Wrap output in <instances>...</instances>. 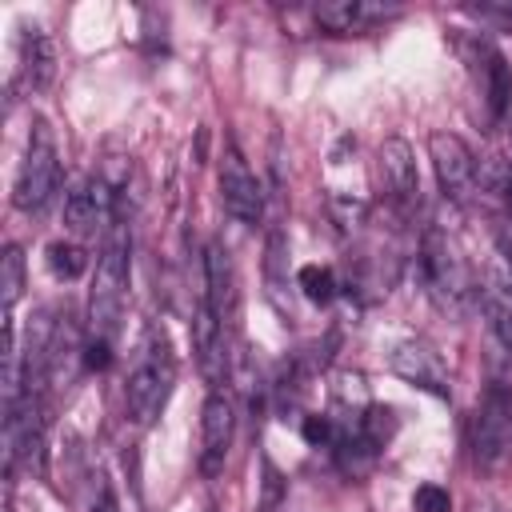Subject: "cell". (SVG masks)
I'll return each mask as SVG.
<instances>
[{
    "label": "cell",
    "mask_w": 512,
    "mask_h": 512,
    "mask_svg": "<svg viewBox=\"0 0 512 512\" xmlns=\"http://www.w3.org/2000/svg\"><path fill=\"white\" fill-rule=\"evenodd\" d=\"M172 384H176L172 344H168V336H164L160 324H148L144 336H140V344H136L128 380H124V412H128V420L136 428L156 424V416L164 412V404L172 396Z\"/></svg>",
    "instance_id": "6da1fadb"
},
{
    "label": "cell",
    "mask_w": 512,
    "mask_h": 512,
    "mask_svg": "<svg viewBox=\"0 0 512 512\" xmlns=\"http://www.w3.org/2000/svg\"><path fill=\"white\" fill-rule=\"evenodd\" d=\"M128 248H132V228L120 208L116 220L108 224L104 248L96 256V276H92V292H88V336L112 340L120 328L124 300H128Z\"/></svg>",
    "instance_id": "7a4b0ae2"
},
{
    "label": "cell",
    "mask_w": 512,
    "mask_h": 512,
    "mask_svg": "<svg viewBox=\"0 0 512 512\" xmlns=\"http://www.w3.org/2000/svg\"><path fill=\"white\" fill-rule=\"evenodd\" d=\"M420 280H424V292L432 296V304L448 316H460L476 288H472V272H468V260L460 256L456 240L440 228H424V240H420Z\"/></svg>",
    "instance_id": "3957f363"
},
{
    "label": "cell",
    "mask_w": 512,
    "mask_h": 512,
    "mask_svg": "<svg viewBox=\"0 0 512 512\" xmlns=\"http://www.w3.org/2000/svg\"><path fill=\"white\" fill-rule=\"evenodd\" d=\"M60 192V152H56V136L44 120L32 124L28 132V148L16 172V188H12V204L20 212H44L52 204V196Z\"/></svg>",
    "instance_id": "277c9868"
},
{
    "label": "cell",
    "mask_w": 512,
    "mask_h": 512,
    "mask_svg": "<svg viewBox=\"0 0 512 512\" xmlns=\"http://www.w3.org/2000/svg\"><path fill=\"white\" fill-rule=\"evenodd\" d=\"M468 448H472V460L476 468L484 472H496L512 460V396L492 384L476 412H472V428H468Z\"/></svg>",
    "instance_id": "5b68a950"
},
{
    "label": "cell",
    "mask_w": 512,
    "mask_h": 512,
    "mask_svg": "<svg viewBox=\"0 0 512 512\" xmlns=\"http://www.w3.org/2000/svg\"><path fill=\"white\" fill-rule=\"evenodd\" d=\"M428 156H432L436 184H440L444 200L468 204L472 192H476V156H472V148H468L456 132H432Z\"/></svg>",
    "instance_id": "8992f818"
},
{
    "label": "cell",
    "mask_w": 512,
    "mask_h": 512,
    "mask_svg": "<svg viewBox=\"0 0 512 512\" xmlns=\"http://www.w3.org/2000/svg\"><path fill=\"white\" fill-rule=\"evenodd\" d=\"M220 204L236 224L252 228V224L264 220V188L252 176V168H248V160L240 156L236 144H228L224 156H220Z\"/></svg>",
    "instance_id": "52a82bcc"
},
{
    "label": "cell",
    "mask_w": 512,
    "mask_h": 512,
    "mask_svg": "<svg viewBox=\"0 0 512 512\" xmlns=\"http://www.w3.org/2000/svg\"><path fill=\"white\" fill-rule=\"evenodd\" d=\"M232 436H236L232 400H228L224 392H208V400H204V408H200V460H196L204 480H216V476L224 472Z\"/></svg>",
    "instance_id": "ba28073f"
},
{
    "label": "cell",
    "mask_w": 512,
    "mask_h": 512,
    "mask_svg": "<svg viewBox=\"0 0 512 512\" xmlns=\"http://www.w3.org/2000/svg\"><path fill=\"white\" fill-rule=\"evenodd\" d=\"M380 180H384V192H388L392 208L400 216H412L416 204H420V176H416V160H412L408 140L388 136L380 144Z\"/></svg>",
    "instance_id": "9c48e42d"
},
{
    "label": "cell",
    "mask_w": 512,
    "mask_h": 512,
    "mask_svg": "<svg viewBox=\"0 0 512 512\" xmlns=\"http://www.w3.org/2000/svg\"><path fill=\"white\" fill-rule=\"evenodd\" d=\"M204 296L228 328L236 316V272H232V256L220 240H208V248H204Z\"/></svg>",
    "instance_id": "30bf717a"
},
{
    "label": "cell",
    "mask_w": 512,
    "mask_h": 512,
    "mask_svg": "<svg viewBox=\"0 0 512 512\" xmlns=\"http://www.w3.org/2000/svg\"><path fill=\"white\" fill-rule=\"evenodd\" d=\"M472 72L480 76V88H484V100H488V112L492 120H504L508 108H512V68L508 60L492 48V44H476V56H472Z\"/></svg>",
    "instance_id": "8fae6325"
},
{
    "label": "cell",
    "mask_w": 512,
    "mask_h": 512,
    "mask_svg": "<svg viewBox=\"0 0 512 512\" xmlns=\"http://www.w3.org/2000/svg\"><path fill=\"white\" fill-rule=\"evenodd\" d=\"M392 368H396L404 380H412L416 388H424V392H432V396H448V376H444V364H440V356H436L432 348L408 340V344H400V348L392 352Z\"/></svg>",
    "instance_id": "7c38bea8"
},
{
    "label": "cell",
    "mask_w": 512,
    "mask_h": 512,
    "mask_svg": "<svg viewBox=\"0 0 512 512\" xmlns=\"http://www.w3.org/2000/svg\"><path fill=\"white\" fill-rule=\"evenodd\" d=\"M312 16L320 28L348 36V32H368L372 24L396 16V8H380V4H364V0H332V4H320Z\"/></svg>",
    "instance_id": "4fadbf2b"
},
{
    "label": "cell",
    "mask_w": 512,
    "mask_h": 512,
    "mask_svg": "<svg viewBox=\"0 0 512 512\" xmlns=\"http://www.w3.org/2000/svg\"><path fill=\"white\" fill-rule=\"evenodd\" d=\"M480 300H484V316H488L492 340L500 344V356H504L508 368H512V276H508V272H496V276L484 284Z\"/></svg>",
    "instance_id": "5bb4252c"
},
{
    "label": "cell",
    "mask_w": 512,
    "mask_h": 512,
    "mask_svg": "<svg viewBox=\"0 0 512 512\" xmlns=\"http://www.w3.org/2000/svg\"><path fill=\"white\" fill-rule=\"evenodd\" d=\"M52 72H56V48H52V40H48L40 28H32V32L24 36L20 76H24L28 88H44V84L52 80Z\"/></svg>",
    "instance_id": "9a60e30c"
},
{
    "label": "cell",
    "mask_w": 512,
    "mask_h": 512,
    "mask_svg": "<svg viewBox=\"0 0 512 512\" xmlns=\"http://www.w3.org/2000/svg\"><path fill=\"white\" fill-rule=\"evenodd\" d=\"M372 452H380L392 436H396V412L388 404H364V412L356 416V424H348Z\"/></svg>",
    "instance_id": "2e32d148"
},
{
    "label": "cell",
    "mask_w": 512,
    "mask_h": 512,
    "mask_svg": "<svg viewBox=\"0 0 512 512\" xmlns=\"http://www.w3.org/2000/svg\"><path fill=\"white\" fill-rule=\"evenodd\" d=\"M20 296H24V252H20L16 244H8L4 256H0V300H4V320L12 316V308H16Z\"/></svg>",
    "instance_id": "e0dca14e"
},
{
    "label": "cell",
    "mask_w": 512,
    "mask_h": 512,
    "mask_svg": "<svg viewBox=\"0 0 512 512\" xmlns=\"http://www.w3.org/2000/svg\"><path fill=\"white\" fill-rule=\"evenodd\" d=\"M296 284H300V292H304L312 304H332L336 292H340L336 272H332L328 264H304V268L296 272Z\"/></svg>",
    "instance_id": "ac0fdd59"
},
{
    "label": "cell",
    "mask_w": 512,
    "mask_h": 512,
    "mask_svg": "<svg viewBox=\"0 0 512 512\" xmlns=\"http://www.w3.org/2000/svg\"><path fill=\"white\" fill-rule=\"evenodd\" d=\"M48 268H52V276H60V280H76V276L88 268V256H84L80 244L52 240V244H48Z\"/></svg>",
    "instance_id": "d6986e66"
},
{
    "label": "cell",
    "mask_w": 512,
    "mask_h": 512,
    "mask_svg": "<svg viewBox=\"0 0 512 512\" xmlns=\"http://www.w3.org/2000/svg\"><path fill=\"white\" fill-rule=\"evenodd\" d=\"M348 424H336V416H304V440L312 448H336L344 440Z\"/></svg>",
    "instance_id": "ffe728a7"
},
{
    "label": "cell",
    "mask_w": 512,
    "mask_h": 512,
    "mask_svg": "<svg viewBox=\"0 0 512 512\" xmlns=\"http://www.w3.org/2000/svg\"><path fill=\"white\" fill-rule=\"evenodd\" d=\"M412 508H416V512H452V496H448V488H440V484H420V488L412 492Z\"/></svg>",
    "instance_id": "44dd1931"
},
{
    "label": "cell",
    "mask_w": 512,
    "mask_h": 512,
    "mask_svg": "<svg viewBox=\"0 0 512 512\" xmlns=\"http://www.w3.org/2000/svg\"><path fill=\"white\" fill-rule=\"evenodd\" d=\"M80 360L88 372H104L112 364V340H100V336H88L84 348H80Z\"/></svg>",
    "instance_id": "7402d4cb"
},
{
    "label": "cell",
    "mask_w": 512,
    "mask_h": 512,
    "mask_svg": "<svg viewBox=\"0 0 512 512\" xmlns=\"http://www.w3.org/2000/svg\"><path fill=\"white\" fill-rule=\"evenodd\" d=\"M92 512H120V504H116V496H112V488H108V484H100V496H96Z\"/></svg>",
    "instance_id": "603a6c76"
},
{
    "label": "cell",
    "mask_w": 512,
    "mask_h": 512,
    "mask_svg": "<svg viewBox=\"0 0 512 512\" xmlns=\"http://www.w3.org/2000/svg\"><path fill=\"white\" fill-rule=\"evenodd\" d=\"M208 512H212V508H208Z\"/></svg>",
    "instance_id": "cb8c5ba5"
}]
</instances>
